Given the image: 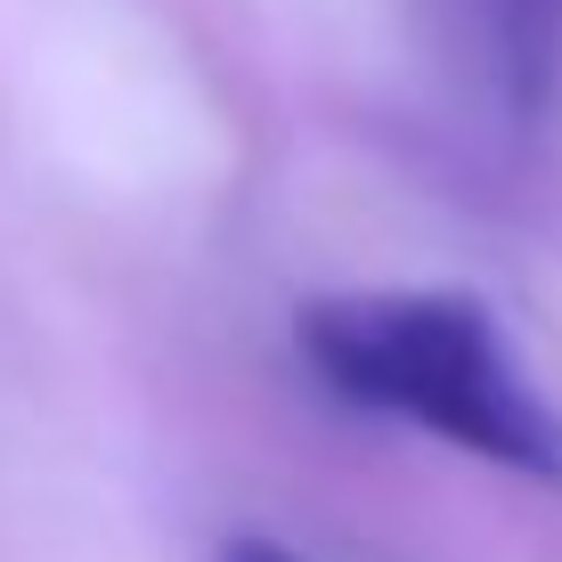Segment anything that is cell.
I'll return each instance as SVG.
<instances>
[{"mask_svg": "<svg viewBox=\"0 0 562 562\" xmlns=\"http://www.w3.org/2000/svg\"><path fill=\"white\" fill-rule=\"evenodd\" d=\"M457 49L514 114H538L562 74V0H440Z\"/></svg>", "mask_w": 562, "mask_h": 562, "instance_id": "7a4b0ae2", "label": "cell"}, {"mask_svg": "<svg viewBox=\"0 0 562 562\" xmlns=\"http://www.w3.org/2000/svg\"><path fill=\"white\" fill-rule=\"evenodd\" d=\"M302 359L342 408L449 440L457 457L562 490V408L506 318L457 285H375L302 310Z\"/></svg>", "mask_w": 562, "mask_h": 562, "instance_id": "6da1fadb", "label": "cell"}, {"mask_svg": "<svg viewBox=\"0 0 562 562\" xmlns=\"http://www.w3.org/2000/svg\"><path fill=\"white\" fill-rule=\"evenodd\" d=\"M221 562H310V554L278 547V538H228V547H221Z\"/></svg>", "mask_w": 562, "mask_h": 562, "instance_id": "3957f363", "label": "cell"}]
</instances>
